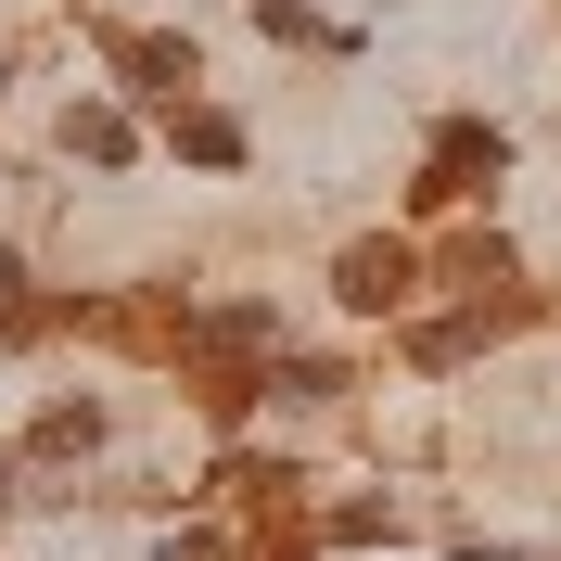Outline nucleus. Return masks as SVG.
Returning <instances> with one entry per match:
<instances>
[{
	"label": "nucleus",
	"mask_w": 561,
	"mask_h": 561,
	"mask_svg": "<svg viewBox=\"0 0 561 561\" xmlns=\"http://www.w3.org/2000/svg\"><path fill=\"white\" fill-rule=\"evenodd\" d=\"M511 179V140L485 128V115H447V128L421 140V179H409V205H472V192H497Z\"/></svg>",
	"instance_id": "obj_1"
},
{
	"label": "nucleus",
	"mask_w": 561,
	"mask_h": 561,
	"mask_svg": "<svg viewBox=\"0 0 561 561\" xmlns=\"http://www.w3.org/2000/svg\"><path fill=\"white\" fill-rule=\"evenodd\" d=\"M332 294H345L357 319H396V307L421 294V255L396 243V230H370V243H345V255H332Z\"/></svg>",
	"instance_id": "obj_2"
},
{
	"label": "nucleus",
	"mask_w": 561,
	"mask_h": 561,
	"mask_svg": "<svg viewBox=\"0 0 561 561\" xmlns=\"http://www.w3.org/2000/svg\"><path fill=\"white\" fill-rule=\"evenodd\" d=\"M103 65H115V90H128V103H192L205 51H192V38H128V26H115V38H103Z\"/></svg>",
	"instance_id": "obj_3"
},
{
	"label": "nucleus",
	"mask_w": 561,
	"mask_h": 561,
	"mask_svg": "<svg viewBox=\"0 0 561 561\" xmlns=\"http://www.w3.org/2000/svg\"><path fill=\"white\" fill-rule=\"evenodd\" d=\"M434 280H447L459 307H485V319H511V307H524V294H511L524 268H511V243H497V230H472V243H447V255H434Z\"/></svg>",
	"instance_id": "obj_4"
},
{
	"label": "nucleus",
	"mask_w": 561,
	"mask_h": 561,
	"mask_svg": "<svg viewBox=\"0 0 561 561\" xmlns=\"http://www.w3.org/2000/svg\"><path fill=\"white\" fill-rule=\"evenodd\" d=\"M167 153H179V167H243L255 128H243L230 103H167Z\"/></svg>",
	"instance_id": "obj_5"
},
{
	"label": "nucleus",
	"mask_w": 561,
	"mask_h": 561,
	"mask_svg": "<svg viewBox=\"0 0 561 561\" xmlns=\"http://www.w3.org/2000/svg\"><path fill=\"white\" fill-rule=\"evenodd\" d=\"M65 153H77V167H128V153H140L128 103H77V115H65Z\"/></svg>",
	"instance_id": "obj_6"
},
{
	"label": "nucleus",
	"mask_w": 561,
	"mask_h": 561,
	"mask_svg": "<svg viewBox=\"0 0 561 561\" xmlns=\"http://www.w3.org/2000/svg\"><path fill=\"white\" fill-rule=\"evenodd\" d=\"M38 459H90L103 447V396H65V409H38V434H26Z\"/></svg>",
	"instance_id": "obj_7"
},
{
	"label": "nucleus",
	"mask_w": 561,
	"mask_h": 561,
	"mask_svg": "<svg viewBox=\"0 0 561 561\" xmlns=\"http://www.w3.org/2000/svg\"><path fill=\"white\" fill-rule=\"evenodd\" d=\"M255 26H268V38H294V51H357V26L307 13V0H255Z\"/></svg>",
	"instance_id": "obj_8"
},
{
	"label": "nucleus",
	"mask_w": 561,
	"mask_h": 561,
	"mask_svg": "<svg viewBox=\"0 0 561 561\" xmlns=\"http://www.w3.org/2000/svg\"><path fill=\"white\" fill-rule=\"evenodd\" d=\"M332 536H345V549H370V536H396V511H383V497H345V511H332Z\"/></svg>",
	"instance_id": "obj_9"
},
{
	"label": "nucleus",
	"mask_w": 561,
	"mask_h": 561,
	"mask_svg": "<svg viewBox=\"0 0 561 561\" xmlns=\"http://www.w3.org/2000/svg\"><path fill=\"white\" fill-rule=\"evenodd\" d=\"M153 561H230V536H167Z\"/></svg>",
	"instance_id": "obj_10"
}]
</instances>
